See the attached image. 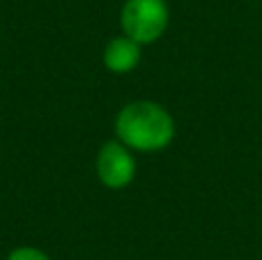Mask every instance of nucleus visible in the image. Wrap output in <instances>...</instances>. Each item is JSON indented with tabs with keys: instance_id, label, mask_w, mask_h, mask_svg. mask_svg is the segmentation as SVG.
Here are the masks:
<instances>
[{
	"instance_id": "1",
	"label": "nucleus",
	"mask_w": 262,
	"mask_h": 260,
	"mask_svg": "<svg viewBox=\"0 0 262 260\" xmlns=\"http://www.w3.org/2000/svg\"><path fill=\"white\" fill-rule=\"evenodd\" d=\"M115 132L131 150L157 152L175 138V122L163 106L154 101H134L120 111Z\"/></svg>"
},
{
	"instance_id": "2",
	"label": "nucleus",
	"mask_w": 262,
	"mask_h": 260,
	"mask_svg": "<svg viewBox=\"0 0 262 260\" xmlns=\"http://www.w3.org/2000/svg\"><path fill=\"white\" fill-rule=\"evenodd\" d=\"M124 35L138 44H152L168 28L166 0H127L120 14Z\"/></svg>"
},
{
	"instance_id": "3",
	"label": "nucleus",
	"mask_w": 262,
	"mask_h": 260,
	"mask_svg": "<svg viewBox=\"0 0 262 260\" xmlns=\"http://www.w3.org/2000/svg\"><path fill=\"white\" fill-rule=\"evenodd\" d=\"M99 180L111 189H122L134 180L136 164L134 157L122 143H106L97 159Z\"/></svg>"
},
{
	"instance_id": "4",
	"label": "nucleus",
	"mask_w": 262,
	"mask_h": 260,
	"mask_svg": "<svg viewBox=\"0 0 262 260\" xmlns=\"http://www.w3.org/2000/svg\"><path fill=\"white\" fill-rule=\"evenodd\" d=\"M104 62L111 72H131L140 62V44L134 41L131 37H118L106 46Z\"/></svg>"
},
{
	"instance_id": "5",
	"label": "nucleus",
	"mask_w": 262,
	"mask_h": 260,
	"mask_svg": "<svg viewBox=\"0 0 262 260\" xmlns=\"http://www.w3.org/2000/svg\"><path fill=\"white\" fill-rule=\"evenodd\" d=\"M7 260H49V256H46V253H41L39 249L23 247V249H16V251L9 253Z\"/></svg>"
}]
</instances>
